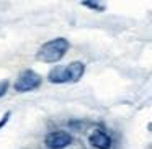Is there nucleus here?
Wrapping results in <instances>:
<instances>
[{
  "label": "nucleus",
  "mask_w": 152,
  "mask_h": 149,
  "mask_svg": "<svg viewBox=\"0 0 152 149\" xmlns=\"http://www.w3.org/2000/svg\"><path fill=\"white\" fill-rule=\"evenodd\" d=\"M69 48H70V44L66 38H54V40L44 43L43 46L38 49L36 59L41 61V62H48V64L59 62V61L67 54Z\"/></svg>",
  "instance_id": "nucleus-1"
},
{
  "label": "nucleus",
  "mask_w": 152,
  "mask_h": 149,
  "mask_svg": "<svg viewBox=\"0 0 152 149\" xmlns=\"http://www.w3.org/2000/svg\"><path fill=\"white\" fill-rule=\"evenodd\" d=\"M41 84H43V79H41L39 74L31 69H26L23 72H20V76L17 77V80L13 84V89L18 93H26V92H31V90L39 89Z\"/></svg>",
  "instance_id": "nucleus-2"
},
{
  "label": "nucleus",
  "mask_w": 152,
  "mask_h": 149,
  "mask_svg": "<svg viewBox=\"0 0 152 149\" xmlns=\"http://www.w3.org/2000/svg\"><path fill=\"white\" fill-rule=\"evenodd\" d=\"M74 141L72 134L64 129H57V131H51L49 134H46L44 138V144L48 149H66L67 146H70Z\"/></svg>",
  "instance_id": "nucleus-3"
},
{
  "label": "nucleus",
  "mask_w": 152,
  "mask_h": 149,
  "mask_svg": "<svg viewBox=\"0 0 152 149\" xmlns=\"http://www.w3.org/2000/svg\"><path fill=\"white\" fill-rule=\"evenodd\" d=\"M88 142H90V146L95 148V149H110L113 144V139L106 131H103V129H95V131L90 133Z\"/></svg>",
  "instance_id": "nucleus-4"
},
{
  "label": "nucleus",
  "mask_w": 152,
  "mask_h": 149,
  "mask_svg": "<svg viewBox=\"0 0 152 149\" xmlns=\"http://www.w3.org/2000/svg\"><path fill=\"white\" fill-rule=\"evenodd\" d=\"M64 70H66L67 82H79L85 74V64L82 61H74V62L64 66Z\"/></svg>",
  "instance_id": "nucleus-5"
},
{
  "label": "nucleus",
  "mask_w": 152,
  "mask_h": 149,
  "mask_svg": "<svg viewBox=\"0 0 152 149\" xmlns=\"http://www.w3.org/2000/svg\"><path fill=\"white\" fill-rule=\"evenodd\" d=\"M48 80L51 84H66V70H64V66H56L49 70L48 74Z\"/></svg>",
  "instance_id": "nucleus-6"
},
{
  "label": "nucleus",
  "mask_w": 152,
  "mask_h": 149,
  "mask_svg": "<svg viewBox=\"0 0 152 149\" xmlns=\"http://www.w3.org/2000/svg\"><path fill=\"white\" fill-rule=\"evenodd\" d=\"M83 7L90 8V10L95 12H103L105 10V4H100V2H93V0H87V2H82Z\"/></svg>",
  "instance_id": "nucleus-7"
},
{
  "label": "nucleus",
  "mask_w": 152,
  "mask_h": 149,
  "mask_svg": "<svg viewBox=\"0 0 152 149\" xmlns=\"http://www.w3.org/2000/svg\"><path fill=\"white\" fill-rule=\"evenodd\" d=\"M8 87H10V82H8L7 79H4V80H0V98L7 93V90H8Z\"/></svg>",
  "instance_id": "nucleus-8"
},
{
  "label": "nucleus",
  "mask_w": 152,
  "mask_h": 149,
  "mask_svg": "<svg viewBox=\"0 0 152 149\" xmlns=\"http://www.w3.org/2000/svg\"><path fill=\"white\" fill-rule=\"evenodd\" d=\"M10 115H12L10 112L4 113V116H2V120H0V129H2V128H4V126L8 123V120H10Z\"/></svg>",
  "instance_id": "nucleus-9"
}]
</instances>
